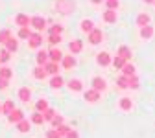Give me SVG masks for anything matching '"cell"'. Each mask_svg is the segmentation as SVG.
Returning <instances> with one entry per match:
<instances>
[{
  "instance_id": "7dc6e473",
  "label": "cell",
  "mask_w": 155,
  "mask_h": 138,
  "mask_svg": "<svg viewBox=\"0 0 155 138\" xmlns=\"http://www.w3.org/2000/svg\"><path fill=\"white\" fill-rule=\"evenodd\" d=\"M92 4H102V0H91Z\"/></svg>"
},
{
  "instance_id": "f1b7e54d",
  "label": "cell",
  "mask_w": 155,
  "mask_h": 138,
  "mask_svg": "<svg viewBox=\"0 0 155 138\" xmlns=\"http://www.w3.org/2000/svg\"><path fill=\"white\" fill-rule=\"evenodd\" d=\"M11 39V31L9 30H2L0 31V43H8Z\"/></svg>"
},
{
  "instance_id": "8fae6325",
  "label": "cell",
  "mask_w": 155,
  "mask_h": 138,
  "mask_svg": "<svg viewBox=\"0 0 155 138\" xmlns=\"http://www.w3.org/2000/svg\"><path fill=\"white\" fill-rule=\"evenodd\" d=\"M92 88L98 90V92L104 90V88H105V81L102 79V77H94V79H92Z\"/></svg>"
},
{
  "instance_id": "ee69618b",
  "label": "cell",
  "mask_w": 155,
  "mask_h": 138,
  "mask_svg": "<svg viewBox=\"0 0 155 138\" xmlns=\"http://www.w3.org/2000/svg\"><path fill=\"white\" fill-rule=\"evenodd\" d=\"M61 124H63V118H61V116H55L54 120H52V125H54V127H59Z\"/></svg>"
},
{
  "instance_id": "4316f807",
  "label": "cell",
  "mask_w": 155,
  "mask_h": 138,
  "mask_svg": "<svg viewBox=\"0 0 155 138\" xmlns=\"http://www.w3.org/2000/svg\"><path fill=\"white\" fill-rule=\"evenodd\" d=\"M105 6H107V9L116 11V9H118V6H120V2H118V0H105Z\"/></svg>"
},
{
  "instance_id": "8992f818",
  "label": "cell",
  "mask_w": 155,
  "mask_h": 138,
  "mask_svg": "<svg viewBox=\"0 0 155 138\" xmlns=\"http://www.w3.org/2000/svg\"><path fill=\"white\" fill-rule=\"evenodd\" d=\"M96 61H98V65H102V66H107V65L113 63V59H111V55H109L107 52H102V53H98Z\"/></svg>"
},
{
  "instance_id": "f546056e",
  "label": "cell",
  "mask_w": 155,
  "mask_h": 138,
  "mask_svg": "<svg viewBox=\"0 0 155 138\" xmlns=\"http://www.w3.org/2000/svg\"><path fill=\"white\" fill-rule=\"evenodd\" d=\"M30 35H31V31H30L28 26H24V28L18 30V37H21V39H30Z\"/></svg>"
},
{
  "instance_id": "277c9868",
  "label": "cell",
  "mask_w": 155,
  "mask_h": 138,
  "mask_svg": "<svg viewBox=\"0 0 155 138\" xmlns=\"http://www.w3.org/2000/svg\"><path fill=\"white\" fill-rule=\"evenodd\" d=\"M37 31H43L45 28H46V21H45V18L43 17H31V22H30Z\"/></svg>"
},
{
  "instance_id": "4dcf8cb0",
  "label": "cell",
  "mask_w": 155,
  "mask_h": 138,
  "mask_svg": "<svg viewBox=\"0 0 155 138\" xmlns=\"http://www.w3.org/2000/svg\"><path fill=\"white\" fill-rule=\"evenodd\" d=\"M120 109L122 111H129L131 109V100H129V98H122V100H120Z\"/></svg>"
},
{
  "instance_id": "e0dca14e",
  "label": "cell",
  "mask_w": 155,
  "mask_h": 138,
  "mask_svg": "<svg viewBox=\"0 0 155 138\" xmlns=\"http://www.w3.org/2000/svg\"><path fill=\"white\" fill-rule=\"evenodd\" d=\"M48 57L52 59L54 63H59V61H63V53H61L59 50H52V52L48 53Z\"/></svg>"
},
{
  "instance_id": "30bf717a",
  "label": "cell",
  "mask_w": 155,
  "mask_h": 138,
  "mask_svg": "<svg viewBox=\"0 0 155 138\" xmlns=\"http://www.w3.org/2000/svg\"><path fill=\"white\" fill-rule=\"evenodd\" d=\"M151 35H153V26H142L140 28V37L142 39H151Z\"/></svg>"
},
{
  "instance_id": "cb8c5ba5",
  "label": "cell",
  "mask_w": 155,
  "mask_h": 138,
  "mask_svg": "<svg viewBox=\"0 0 155 138\" xmlns=\"http://www.w3.org/2000/svg\"><path fill=\"white\" fill-rule=\"evenodd\" d=\"M122 70H124V75H127V77H131V75H135V66H133L131 63H126Z\"/></svg>"
},
{
  "instance_id": "6da1fadb",
  "label": "cell",
  "mask_w": 155,
  "mask_h": 138,
  "mask_svg": "<svg viewBox=\"0 0 155 138\" xmlns=\"http://www.w3.org/2000/svg\"><path fill=\"white\" fill-rule=\"evenodd\" d=\"M76 4L74 0H57V9H59L61 13H68V11H74Z\"/></svg>"
},
{
  "instance_id": "7a4b0ae2",
  "label": "cell",
  "mask_w": 155,
  "mask_h": 138,
  "mask_svg": "<svg viewBox=\"0 0 155 138\" xmlns=\"http://www.w3.org/2000/svg\"><path fill=\"white\" fill-rule=\"evenodd\" d=\"M102 39H104V33H102V30H98V28H94V30L89 33V43H91V44L102 43Z\"/></svg>"
},
{
  "instance_id": "836d02e7",
  "label": "cell",
  "mask_w": 155,
  "mask_h": 138,
  "mask_svg": "<svg viewBox=\"0 0 155 138\" xmlns=\"http://www.w3.org/2000/svg\"><path fill=\"white\" fill-rule=\"evenodd\" d=\"M50 85H52L54 88H59V87L63 85V79H61V75H54V79L50 81Z\"/></svg>"
},
{
  "instance_id": "d6a6232c",
  "label": "cell",
  "mask_w": 155,
  "mask_h": 138,
  "mask_svg": "<svg viewBox=\"0 0 155 138\" xmlns=\"http://www.w3.org/2000/svg\"><path fill=\"white\" fill-rule=\"evenodd\" d=\"M35 107H37V112H45L48 109V103H46V100H39Z\"/></svg>"
},
{
  "instance_id": "484cf974",
  "label": "cell",
  "mask_w": 155,
  "mask_h": 138,
  "mask_svg": "<svg viewBox=\"0 0 155 138\" xmlns=\"http://www.w3.org/2000/svg\"><path fill=\"white\" fill-rule=\"evenodd\" d=\"M11 75H13V70L11 68H0V77H2V79H11Z\"/></svg>"
},
{
  "instance_id": "7bdbcfd3",
  "label": "cell",
  "mask_w": 155,
  "mask_h": 138,
  "mask_svg": "<svg viewBox=\"0 0 155 138\" xmlns=\"http://www.w3.org/2000/svg\"><path fill=\"white\" fill-rule=\"evenodd\" d=\"M55 129H57V133H59V134H67V133L70 131V127H67V125H63V124H61L59 127H55Z\"/></svg>"
},
{
  "instance_id": "5bb4252c",
  "label": "cell",
  "mask_w": 155,
  "mask_h": 138,
  "mask_svg": "<svg viewBox=\"0 0 155 138\" xmlns=\"http://www.w3.org/2000/svg\"><path fill=\"white\" fill-rule=\"evenodd\" d=\"M63 66H65L67 70H70L72 66H76V59H74L72 55H65V57H63Z\"/></svg>"
},
{
  "instance_id": "f35d334b",
  "label": "cell",
  "mask_w": 155,
  "mask_h": 138,
  "mask_svg": "<svg viewBox=\"0 0 155 138\" xmlns=\"http://www.w3.org/2000/svg\"><path fill=\"white\" fill-rule=\"evenodd\" d=\"M61 31H63V26H59V24L50 28V35H61Z\"/></svg>"
},
{
  "instance_id": "ab89813d",
  "label": "cell",
  "mask_w": 155,
  "mask_h": 138,
  "mask_svg": "<svg viewBox=\"0 0 155 138\" xmlns=\"http://www.w3.org/2000/svg\"><path fill=\"white\" fill-rule=\"evenodd\" d=\"M48 43H50V44H57V43H61V35H50V37H48Z\"/></svg>"
},
{
  "instance_id": "c3c4849f",
  "label": "cell",
  "mask_w": 155,
  "mask_h": 138,
  "mask_svg": "<svg viewBox=\"0 0 155 138\" xmlns=\"http://www.w3.org/2000/svg\"><path fill=\"white\" fill-rule=\"evenodd\" d=\"M144 2H148V4H153V0H144Z\"/></svg>"
},
{
  "instance_id": "7402d4cb",
  "label": "cell",
  "mask_w": 155,
  "mask_h": 138,
  "mask_svg": "<svg viewBox=\"0 0 155 138\" xmlns=\"http://www.w3.org/2000/svg\"><path fill=\"white\" fill-rule=\"evenodd\" d=\"M46 61H48V53H46L45 50L37 52V63H39V65H46Z\"/></svg>"
},
{
  "instance_id": "d6986e66",
  "label": "cell",
  "mask_w": 155,
  "mask_h": 138,
  "mask_svg": "<svg viewBox=\"0 0 155 138\" xmlns=\"http://www.w3.org/2000/svg\"><path fill=\"white\" fill-rule=\"evenodd\" d=\"M81 48H83V43H81V41H72V43H70V52H72V53H80Z\"/></svg>"
},
{
  "instance_id": "1f68e13d",
  "label": "cell",
  "mask_w": 155,
  "mask_h": 138,
  "mask_svg": "<svg viewBox=\"0 0 155 138\" xmlns=\"http://www.w3.org/2000/svg\"><path fill=\"white\" fill-rule=\"evenodd\" d=\"M31 122H33V124H43V122H45V114H43V112H35V114L31 116Z\"/></svg>"
},
{
  "instance_id": "74e56055",
  "label": "cell",
  "mask_w": 155,
  "mask_h": 138,
  "mask_svg": "<svg viewBox=\"0 0 155 138\" xmlns=\"http://www.w3.org/2000/svg\"><path fill=\"white\" fill-rule=\"evenodd\" d=\"M43 114H45V120H50V122L55 118V111H54V109H46Z\"/></svg>"
},
{
  "instance_id": "9c48e42d",
  "label": "cell",
  "mask_w": 155,
  "mask_h": 138,
  "mask_svg": "<svg viewBox=\"0 0 155 138\" xmlns=\"http://www.w3.org/2000/svg\"><path fill=\"white\" fill-rule=\"evenodd\" d=\"M104 21H105V22H109V24L116 22V11H113V9H107V11L104 13Z\"/></svg>"
},
{
  "instance_id": "52a82bcc",
  "label": "cell",
  "mask_w": 155,
  "mask_h": 138,
  "mask_svg": "<svg viewBox=\"0 0 155 138\" xmlns=\"http://www.w3.org/2000/svg\"><path fill=\"white\" fill-rule=\"evenodd\" d=\"M15 22L21 26V28H24V26H28L30 22H31V18L28 17V15H24V13H21V15H17V18H15Z\"/></svg>"
},
{
  "instance_id": "bcb514c9",
  "label": "cell",
  "mask_w": 155,
  "mask_h": 138,
  "mask_svg": "<svg viewBox=\"0 0 155 138\" xmlns=\"http://www.w3.org/2000/svg\"><path fill=\"white\" fill-rule=\"evenodd\" d=\"M8 87V79H2V77H0V88H6Z\"/></svg>"
},
{
  "instance_id": "b9f144b4",
  "label": "cell",
  "mask_w": 155,
  "mask_h": 138,
  "mask_svg": "<svg viewBox=\"0 0 155 138\" xmlns=\"http://www.w3.org/2000/svg\"><path fill=\"white\" fill-rule=\"evenodd\" d=\"M129 87H131V88H139V79H137L135 75L129 77Z\"/></svg>"
},
{
  "instance_id": "681fc988",
  "label": "cell",
  "mask_w": 155,
  "mask_h": 138,
  "mask_svg": "<svg viewBox=\"0 0 155 138\" xmlns=\"http://www.w3.org/2000/svg\"><path fill=\"white\" fill-rule=\"evenodd\" d=\"M0 112H2V107H0Z\"/></svg>"
},
{
  "instance_id": "f6af8a7d",
  "label": "cell",
  "mask_w": 155,
  "mask_h": 138,
  "mask_svg": "<svg viewBox=\"0 0 155 138\" xmlns=\"http://www.w3.org/2000/svg\"><path fill=\"white\" fill-rule=\"evenodd\" d=\"M67 138H80V134H78V131H74V129H70L67 134H65Z\"/></svg>"
},
{
  "instance_id": "ffe728a7",
  "label": "cell",
  "mask_w": 155,
  "mask_h": 138,
  "mask_svg": "<svg viewBox=\"0 0 155 138\" xmlns=\"http://www.w3.org/2000/svg\"><path fill=\"white\" fill-rule=\"evenodd\" d=\"M68 87H70V90H76V92H80V90L83 88V83H81L80 79H70Z\"/></svg>"
},
{
  "instance_id": "3957f363",
  "label": "cell",
  "mask_w": 155,
  "mask_h": 138,
  "mask_svg": "<svg viewBox=\"0 0 155 138\" xmlns=\"http://www.w3.org/2000/svg\"><path fill=\"white\" fill-rule=\"evenodd\" d=\"M8 120H9L11 124H18L21 120H24V112L18 111V109H13V111L8 114Z\"/></svg>"
},
{
  "instance_id": "d590c367",
  "label": "cell",
  "mask_w": 155,
  "mask_h": 138,
  "mask_svg": "<svg viewBox=\"0 0 155 138\" xmlns=\"http://www.w3.org/2000/svg\"><path fill=\"white\" fill-rule=\"evenodd\" d=\"M9 53H11V52H9L8 48L0 52V63H8V61H9Z\"/></svg>"
},
{
  "instance_id": "9a60e30c",
  "label": "cell",
  "mask_w": 155,
  "mask_h": 138,
  "mask_svg": "<svg viewBox=\"0 0 155 138\" xmlns=\"http://www.w3.org/2000/svg\"><path fill=\"white\" fill-rule=\"evenodd\" d=\"M116 55H120V57L126 59V61H129V59H131V50H129L127 46H120V48H118V53H116Z\"/></svg>"
},
{
  "instance_id": "d4e9b609",
  "label": "cell",
  "mask_w": 155,
  "mask_h": 138,
  "mask_svg": "<svg viewBox=\"0 0 155 138\" xmlns=\"http://www.w3.org/2000/svg\"><path fill=\"white\" fill-rule=\"evenodd\" d=\"M17 129L21 131V133H28L30 131V122H26V120H21L17 124Z\"/></svg>"
},
{
  "instance_id": "8d00e7d4",
  "label": "cell",
  "mask_w": 155,
  "mask_h": 138,
  "mask_svg": "<svg viewBox=\"0 0 155 138\" xmlns=\"http://www.w3.org/2000/svg\"><path fill=\"white\" fill-rule=\"evenodd\" d=\"M13 109H15V105H13V101H11V100H8V101L4 103V107H2V111H4L6 114H9Z\"/></svg>"
},
{
  "instance_id": "44dd1931",
  "label": "cell",
  "mask_w": 155,
  "mask_h": 138,
  "mask_svg": "<svg viewBox=\"0 0 155 138\" xmlns=\"http://www.w3.org/2000/svg\"><path fill=\"white\" fill-rule=\"evenodd\" d=\"M126 63H127V61H126L124 57H120V55H116V57L113 59V66H114V68H124Z\"/></svg>"
},
{
  "instance_id": "83f0119b",
  "label": "cell",
  "mask_w": 155,
  "mask_h": 138,
  "mask_svg": "<svg viewBox=\"0 0 155 138\" xmlns=\"http://www.w3.org/2000/svg\"><path fill=\"white\" fill-rule=\"evenodd\" d=\"M118 87L120 88H127L129 87V77L127 75H120L118 77Z\"/></svg>"
},
{
  "instance_id": "e575fe53",
  "label": "cell",
  "mask_w": 155,
  "mask_h": 138,
  "mask_svg": "<svg viewBox=\"0 0 155 138\" xmlns=\"http://www.w3.org/2000/svg\"><path fill=\"white\" fill-rule=\"evenodd\" d=\"M6 46H8V50H9V52H17V48H18V44H17V41H15L13 37L6 43Z\"/></svg>"
},
{
  "instance_id": "f907efd6",
  "label": "cell",
  "mask_w": 155,
  "mask_h": 138,
  "mask_svg": "<svg viewBox=\"0 0 155 138\" xmlns=\"http://www.w3.org/2000/svg\"><path fill=\"white\" fill-rule=\"evenodd\" d=\"M153 4H155V0H153Z\"/></svg>"
},
{
  "instance_id": "603a6c76",
  "label": "cell",
  "mask_w": 155,
  "mask_h": 138,
  "mask_svg": "<svg viewBox=\"0 0 155 138\" xmlns=\"http://www.w3.org/2000/svg\"><path fill=\"white\" fill-rule=\"evenodd\" d=\"M30 96H31V92H30V88H26V87L18 90V98H21L22 101H28V100H30Z\"/></svg>"
},
{
  "instance_id": "7c38bea8",
  "label": "cell",
  "mask_w": 155,
  "mask_h": 138,
  "mask_svg": "<svg viewBox=\"0 0 155 138\" xmlns=\"http://www.w3.org/2000/svg\"><path fill=\"white\" fill-rule=\"evenodd\" d=\"M46 72L48 74H52V75H57V72H59V65L57 63H54V61H50V63H46Z\"/></svg>"
},
{
  "instance_id": "4fadbf2b",
  "label": "cell",
  "mask_w": 155,
  "mask_h": 138,
  "mask_svg": "<svg viewBox=\"0 0 155 138\" xmlns=\"http://www.w3.org/2000/svg\"><path fill=\"white\" fill-rule=\"evenodd\" d=\"M137 24L142 28V26H148L150 24V15L148 13H140L139 17H137Z\"/></svg>"
},
{
  "instance_id": "2e32d148",
  "label": "cell",
  "mask_w": 155,
  "mask_h": 138,
  "mask_svg": "<svg viewBox=\"0 0 155 138\" xmlns=\"http://www.w3.org/2000/svg\"><path fill=\"white\" fill-rule=\"evenodd\" d=\"M92 30H94V24H92V21H89V18L81 21V31H85V33H91Z\"/></svg>"
},
{
  "instance_id": "ac0fdd59",
  "label": "cell",
  "mask_w": 155,
  "mask_h": 138,
  "mask_svg": "<svg viewBox=\"0 0 155 138\" xmlns=\"http://www.w3.org/2000/svg\"><path fill=\"white\" fill-rule=\"evenodd\" d=\"M48 72H46V68L45 66H37L35 70H33V75H35V79H45V75H46Z\"/></svg>"
},
{
  "instance_id": "5b68a950",
  "label": "cell",
  "mask_w": 155,
  "mask_h": 138,
  "mask_svg": "<svg viewBox=\"0 0 155 138\" xmlns=\"http://www.w3.org/2000/svg\"><path fill=\"white\" fill-rule=\"evenodd\" d=\"M41 44H43V35L39 33V31L37 33H31L30 35V46L31 48H39Z\"/></svg>"
},
{
  "instance_id": "60d3db41",
  "label": "cell",
  "mask_w": 155,
  "mask_h": 138,
  "mask_svg": "<svg viewBox=\"0 0 155 138\" xmlns=\"http://www.w3.org/2000/svg\"><path fill=\"white\" fill-rule=\"evenodd\" d=\"M61 136H63V134L57 133V129H52V131L46 133V138H61Z\"/></svg>"
},
{
  "instance_id": "ba28073f",
  "label": "cell",
  "mask_w": 155,
  "mask_h": 138,
  "mask_svg": "<svg viewBox=\"0 0 155 138\" xmlns=\"http://www.w3.org/2000/svg\"><path fill=\"white\" fill-rule=\"evenodd\" d=\"M85 100H87V101H98V100H100V92L94 90V88H92V90H87V92H85Z\"/></svg>"
}]
</instances>
